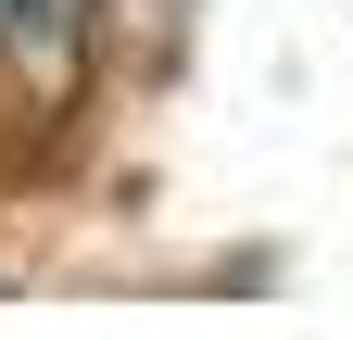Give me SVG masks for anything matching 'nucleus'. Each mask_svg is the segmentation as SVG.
<instances>
[{"label": "nucleus", "instance_id": "nucleus-1", "mask_svg": "<svg viewBox=\"0 0 353 340\" xmlns=\"http://www.w3.org/2000/svg\"><path fill=\"white\" fill-rule=\"evenodd\" d=\"M88 13H101V0H0V89H26V101H76Z\"/></svg>", "mask_w": 353, "mask_h": 340}]
</instances>
